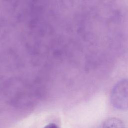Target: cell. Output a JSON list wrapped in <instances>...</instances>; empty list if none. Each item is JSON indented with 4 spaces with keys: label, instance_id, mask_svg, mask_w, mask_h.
I'll return each mask as SVG.
<instances>
[{
    "label": "cell",
    "instance_id": "obj_1",
    "mask_svg": "<svg viewBox=\"0 0 128 128\" xmlns=\"http://www.w3.org/2000/svg\"><path fill=\"white\" fill-rule=\"evenodd\" d=\"M110 100L112 104L116 108L128 110V78L120 80L114 86Z\"/></svg>",
    "mask_w": 128,
    "mask_h": 128
},
{
    "label": "cell",
    "instance_id": "obj_2",
    "mask_svg": "<svg viewBox=\"0 0 128 128\" xmlns=\"http://www.w3.org/2000/svg\"><path fill=\"white\" fill-rule=\"evenodd\" d=\"M102 128H124V126L120 120L116 118H111L104 122Z\"/></svg>",
    "mask_w": 128,
    "mask_h": 128
},
{
    "label": "cell",
    "instance_id": "obj_3",
    "mask_svg": "<svg viewBox=\"0 0 128 128\" xmlns=\"http://www.w3.org/2000/svg\"><path fill=\"white\" fill-rule=\"evenodd\" d=\"M44 128H59V127L54 124L50 123L46 126Z\"/></svg>",
    "mask_w": 128,
    "mask_h": 128
}]
</instances>
